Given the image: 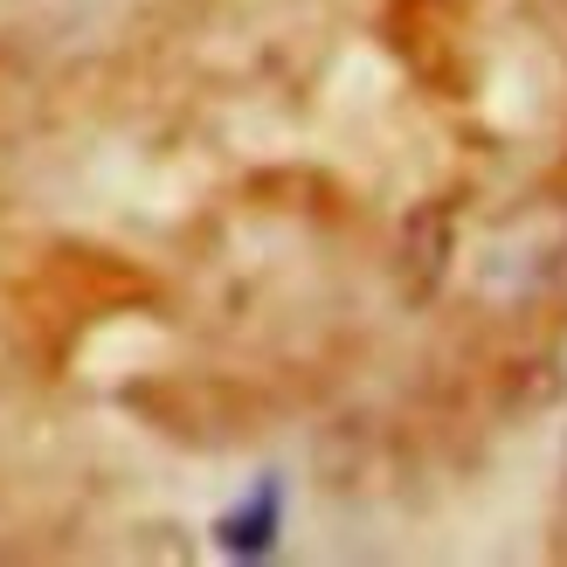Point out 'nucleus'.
<instances>
[{"label":"nucleus","mask_w":567,"mask_h":567,"mask_svg":"<svg viewBox=\"0 0 567 567\" xmlns=\"http://www.w3.org/2000/svg\"><path fill=\"white\" fill-rule=\"evenodd\" d=\"M277 533H284V485H277V477H257L249 498L215 519V547L229 560H264L277 547Z\"/></svg>","instance_id":"nucleus-1"}]
</instances>
